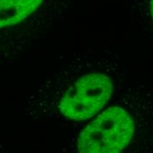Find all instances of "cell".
Masks as SVG:
<instances>
[{"label":"cell","mask_w":153,"mask_h":153,"mask_svg":"<svg viewBox=\"0 0 153 153\" xmlns=\"http://www.w3.org/2000/svg\"><path fill=\"white\" fill-rule=\"evenodd\" d=\"M146 11L148 13L150 23L153 27V0H146Z\"/></svg>","instance_id":"3957f363"},{"label":"cell","mask_w":153,"mask_h":153,"mask_svg":"<svg viewBox=\"0 0 153 153\" xmlns=\"http://www.w3.org/2000/svg\"><path fill=\"white\" fill-rule=\"evenodd\" d=\"M114 91V81L108 75L100 72L84 75L62 98L60 112L72 121L91 119L106 107Z\"/></svg>","instance_id":"6da1fadb"},{"label":"cell","mask_w":153,"mask_h":153,"mask_svg":"<svg viewBox=\"0 0 153 153\" xmlns=\"http://www.w3.org/2000/svg\"><path fill=\"white\" fill-rule=\"evenodd\" d=\"M42 3V0H0V28L26 19Z\"/></svg>","instance_id":"7a4b0ae2"}]
</instances>
